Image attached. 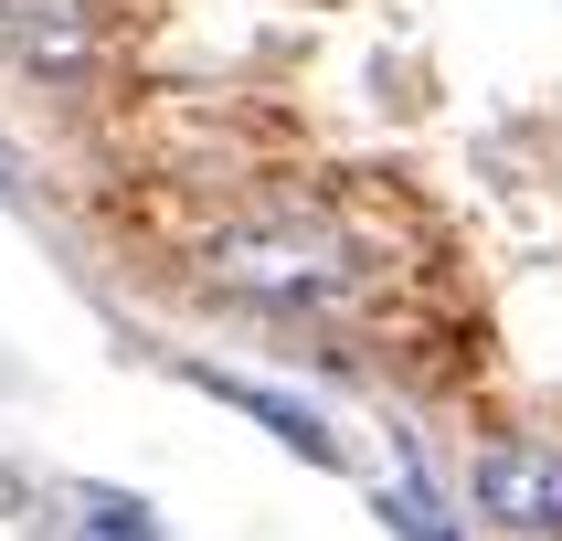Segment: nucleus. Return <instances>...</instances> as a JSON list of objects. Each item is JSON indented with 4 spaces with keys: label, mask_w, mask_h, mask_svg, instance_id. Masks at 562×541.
Listing matches in <instances>:
<instances>
[{
    "label": "nucleus",
    "mask_w": 562,
    "mask_h": 541,
    "mask_svg": "<svg viewBox=\"0 0 562 541\" xmlns=\"http://www.w3.org/2000/svg\"><path fill=\"white\" fill-rule=\"evenodd\" d=\"M202 286L255 297V308H329V297L361 286V255H350L318 213L277 202V213H245V223H223L213 245H202Z\"/></svg>",
    "instance_id": "nucleus-1"
},
{
    "label": "nucleus",
    "mask_w": 562,
    "mask_h": 541,
    "mask_svg": "<svg viewBox=\"0 0 562 541\" xmlns=\"http://www.w3.org/2000/svg\"><path fill=\"white\" fill-rule=\"evenodd\" d=\"M477 509H488L509 541H562V446L499 436L477 457Z\"/></svg>",
    "instance_id": "nucleus-2"
},
{
    "label": "nucleus",
    "mask_w": 562,
    "mask_h": 541,
    "mask_svg": "<svg viewBox=\"0 0 562 541\" xmlns=\"http://www.w3.org/2000/svg\"><path fill=\"white\" fill-rule=\"evenodd\" d=\"M0 43H11L32 75L75 86V75H95V43H106V22H95V0H0Z\"/></svg>",
    "instance_id": "nucleus-3"
},
{
    "label": "nucleus",
    "mask_w": 562,
    "mask_h": 541,
    "mask_svg": "<svg viewBox=\"0 0 562 541\" xmlns=\"http://www.w3.org/2000/svg\"><path fill=\"white\" fill-rule=\"evenodd\" d=\"M191 382H202V393H223L234 414H255V425H277V436L297 446L308 467H340V436H329V425H318L308 404H286V393H266V382H213V372H191Z\"/></svg>",
    "instance_id": "nucleus-4"
},
{
    "label": "nucleus",
    "mask_w": 562,
    "mask_h": 541,
    "mask_svg": "<svg viewBox=\"0 0 562 541\" xmlns=\"http://www.w3.org/2000/svg\"><path fill=\"white\" fill-rule=\"evenodd\" d=\"M75 541H159V520L138 499H86V520H75Z\"/></svg>",
    "instance_id": "nucleus-5"
},
{
    "label": "nucleus",
    "mask_w": 562,
    "mask_h": 541,
    "mask_svg": "<svg viewBox=\"0 0 562 541\" xmlns=\"http://www.w3.org/2000/svg\"><path fill=\"white\" fill-rule=\"evenodd\" d=\"M382 520H393V541H446V520L414 499V488H393V499H382Z\"/></svg>",
    "instance_id": "nucleus-6"
}]
</instances>
